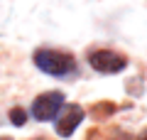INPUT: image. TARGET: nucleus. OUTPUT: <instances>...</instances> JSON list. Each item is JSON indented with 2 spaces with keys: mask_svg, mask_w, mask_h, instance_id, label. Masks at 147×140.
Masks as SVG:
<instances>
[{
  "mask_svg": "<svg viewBox=\"0 0 147 140\" xmlns=\"http://www.w3.org/2000/svg\"><path fill=\"white\" fill-rule=\"evenodd\" d=\"M32 62L39 71L49 74L54 79H66L71 74L79 71V62L74 59V54L64 52V49H49V47H42L32 54Z\"/></svg>",
  "mask_w": 147,
  "mask_h": 140,
  "instance_id": "nucleus-1",
  "label": "nucleus"
},
{
  "mask_svg": "<svg viewBox=\"0 0 147 140\" xmlns=\"http://www.w3.org/2000/svg\"><path fill=\"white\" fill-rule=\"evenodd\" d=\"M84 108H81L79 103H64L61 111L57 113V118H54V128H57L59 138H71L74 130L79 128V123L84 120Z\"/></svg>",
  "mask_w": 147,
  "mask_h": 140,
  "instance_id": "nucleus-4",
  "label": "nucleus"
},
{
  "mask_svg": "<svg viewBox=\"0 0 147 140\" xmlns=\"http://www.w3.org/2000/svg\"><path fill=\"white\" fill-rule=\"evenodd\" d=\"M137 140H147V128L142 130V135H140V138H137Z\"/></svg>",
  "mask_w": 147,
  "mask_h": 140,
  "instance_id": "nucleus-7",
  "label": "nucleus"
},
{
  "mask_svg": "<svg viewBox=\"0 0 147 140\" xmlns=\"http://www.w3.org/2000/svg\"><path fill=\"white\" fill-rule=\"evenodd\" d=\"M10 123L17 125V128H22V125L27 123V111H25V108H17V106H15V108L10 111Z\"/></svg>",
  "mask_w": 147,
  "mask_h": 140,
  "instance_id": "nucleus-5",
  "label": "nucleus"
},
{
  "mask_svg": "<svg viewBox=\"0 0 147 140\" xmlns=\"http://www.w3.org/2000/svg\"><path fill=\"white\" fill-rule=\"evenodd\" d=\"M91 111H93V116H96V118H105V116L115 113V106H113V103H96Z\"/></svg>",
  "mask_w": 147,
  "mask_h": 140,
  "instance_id": "nucleus-6",
  "label": "nucleus"
},
{
  "mask_svg": "<svg viewBox=\"0 0 147 140\" xmlns=\"http://www.w3.org/2000/svg\"><path fill=\"white\" fill-rule=\"evenodd\" d=\"M0 140H12V138H0Z\"/></svg>",
  "mask_w": 147,
  "mask_h": 140,
  "instance_id": "nucleus-8",
  "label": "nucleus"
},
{
  "mask_svg": "<svg viewBox=\"0 0 147 140\" xmlns=\"http://www.w3.org/2000/svg\"><path fill=\"white\" fill-rule=\"evenodd\" d=\"M88 64L98 74H118L127 67V57L113 49H93L88 54Z\"/></svg>",
  "mask_w": 147,
  "mask_h": 140,
  "instance_id": "nucleus-3",
  "label": "nucleus"
},
{
  "mask_svg": "<svg viewBox=\"0 0 147 140\" xmlns=\"http://www.w3.org/2000/svg\"><path fill=\"white\" fill-rule=\"evenodd\" d=\"M64 103H66V99H64L61 91H44L32 101V116L39 123H49V120L57 118V113L61 111Z\"/></svg>",
  "mask_w": 147,
  "mask_h": 140,
  "instance_id": "nucleus-2",
  "label": "nucleus"
}]
</instances>
